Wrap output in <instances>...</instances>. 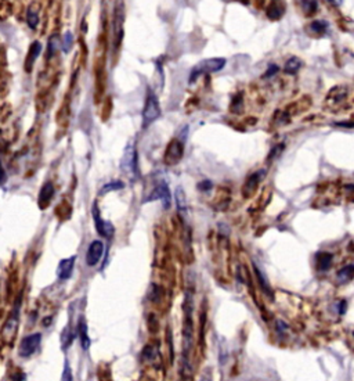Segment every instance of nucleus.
Returning <instances> with one entry per match:
<instances>
[{"label":"nucleus","mask_w":354,"mask_h":381,"mask_svg":"<svg viewBox=\"0 0 354 381\" xmlns=\"http://www.w3.org/2000/svg\"><path fill=\"white\" fill-rule=\"evenodd\" d=\"M121 169L125 172L129 179L136 180L138 178V161L137 150H136V140L129 141L125 148L123 157L121 161Z\"/></svg>","instance_id":"nucleus-1"},{"label":"nucleus","mask_w":354,"mask_h":381,"mask_svg":"<svg viewBox=\"0 0 354 381\" xmlns=\"http://www.w3.org/2000/svg\"><path fill=\"white\" fill-rule=\"evenodd\" d=\"M226 65V60L224 58H209V60H204L199 64H197L191 71L190 75V82H195L199 77H202L205 73H213L223 69Z\"/></svg>","instance_id":"nucleus-2"},{"label":"nucleus","mask_w":354,"mask_h":381,"mask_svg":"<svg viewBox=\"0 0 354 381\" xmlns=\"http://www.w3.org/2000/svg\"><path fill=\"white\" fill-rule=\"evenodd\" d=\"M160 117V106L158 97L152 93L148 92L147 96V101H145V107L143 111V128H147L151 123L154 122L155 119H158Z\"/></svg>","instance_id":"nucleus-3"},{"label":"nucleus","mask_w":354,"mask_h":381,"mask_svg":"<svg viewBox=\"0 0 354 381\" xmlns=\"http://www.w3.org/2000/svg\"><path fill=\"white\" fill-rule=\"evenodd\" d=\"M183 154H184V144L180 139H173L167 144L165 150V157L163 161L167 167H174L182 161Z\"/></svg>","instance_id":"nucleus-4"},{"label":"nucleus","mask_w":354,"mask_h":381,"mask_svg":"<svg viewBox=\"0 0 354 381\" xmlns=\"http://www.w3.org/2000/svg\"><path fill=\"white\" fill-rule=\"evenodd\" d=\"M92 213H93L94 224H96V230L100 236H103L105 239H111L112 235H114V224L111 222H104L101 215H100V209L97 207V202L93 204V209H92Z\"/></svg>","instance_id":"nucleus-5"},{"label":"nucleus","mask_w":354,"mask_h":381,"mask_svg":"<svg viewBox=\"0 0 354 381\" xmlns=\"http://www.w3.org/2000/svg\"><path fill=\"white\" fill-rule=\"evenodd\" d=\"M40 340H42V334L40 333H35V334H31V336H27L20 344V356L22 358H28L33 353L36 352L39 344H40Z\"/></svg>","instance_id":"nucleus-6"},{"label":"nucleus","mask_w":354,"mask_h":381,"mask_svg":"<svg viewBox=\"0 0 354 381\" xmlns=\"http://www.w3.org/2000/svg\"><path fill=\"white\" fill-rule=\"evenodd\" d=\"M152 200H160L162 201V205L165 209H169L170 208V190H169V186L166 182H160L159 185L155 187V190L152 191V194L148 197L147 201H152Z\"/></svg>","instance_id":"nucleus-7"},{"label":"nucleus","mask_w":354,"mask_h":381,"mask_svg":"<svg viewBox=\"0 0 354 381\" xmlns=\"http://www.w3.org/2000/svg\"><path fill=\"white\" fill-rule=\"evenodd\" d=\"M104 254V243L100 240H94L88 246L87 254H86V265L87 266H96Z\"/></svg>","instance_id":"nucleus-8"},{"label":"nucleus","mask_w":354,"mask_h":381,"mask_svg":"<svg viewBox=\"0 0 354 381\" xmlns=\"http://www.w3.org/2000/svg\"><path fill=\"white\" fill-rule=\"evenodd\" d=\"M17 326H18V309L16 308L14 315L6 322V325L3 326V329H2V337H3V340H5L6 342L13 341V338L16 336Z\"/></svg>","instance_id":"nucleus-9"},{"label":"nucleus","mask_w":354,"mask_h":381,"mask_svg":"<svg viewBox=\"0 0 354 381\" xmlns=\"http://www.w3.org/2000/svg\"><path fill=\"white\" fill-rule=\"evenodd\" d=\"M261 175H264V171H263V169H261V171H257L256 174L249 176V179L246 180V183H245V186L242 187V196L245 197V198H250V197L253 196L254 191L257 189V186H259L260 180L263 178Z\"/></svg>","instance_id":"nucleus-10"},{"label":"nucleus","mask_w":354,"mask_h":381,"mask_svg":"<svg viewBox=\"0 0 354 381\" xmlns=\"http://www.w3.org/2000/svg\"><path fill=\"white\" fill-rule=\"evenodd\" d=\"M75 259L76 257H71V258L62 259L57 268V276L60 280H68L72 276V272H73V266H75Z\"/></svg>","instance_id":"nucleus-11"},{"label":"nucleus","mask_w":354,"mask_h":381,"mask_svg":"<svg viewBox=\"0 0 354 381\" xmlns=\"http://www.w3.org/2000/svg\"><path fill=\"white\" fill-rule=\"evenodd\" d=\"M54 196V186L53 183H44L43 187L40 189V193H39V205L42 208L47 207L49 202L51 201V198Z\"/></svg>","instance_id":"nucleus-12"},{"label":"nucleus","mask_w":354,"mask_h":381,"mask_svg":"<svg viewBox=\"0 0 354 381\" xmlns=\"http://www.w3.org/2000/svg\"><path fill=\"white\" fill-rule=\"evenodd\" d=\"M76 331L77 336L80 338V345H82L83 349L86 351V349H88V347H90V338H88L87 334V325H86V322L83 319H80V322H79Z\"/></svg>","instance_id":"nucleus-13"},{"label":"nucleus","mask_w":354,"mask_h":381,"mask_svg":"<svg viewBox=\"0 0 354 381\" xmlns=\"http://www.w3.org/2000/svg\"><path fill=\"white\" fill-rule=\"evenodd\" d=\"M332 259H333V257L329 252H318L317 254V268H318V270L326 272L331 268Z\"/></svg>","instance_id":"nucleus-14"},{"label":"nucleus","mask_w":354,"mask_h":381,"mask_svg":"<svg viewBox=\"0 0 354 381\" xmlns=\"http://www.w3.org/2000/svg\"><path fill=\"white\" fill-rule=\"evenodd\" d=\"M40 51H42V45H40V42H33V45L31 46V50H29V60L27 61L28 71H31V67H32V64L35 62V60L39 57Z\"/></svg>","instance_id":"nucleus-15"},{"label":"nucleus","mask_w":354,"mask_h":381,"mask_svg":"<svg viewBox=\"0 0 354 381\" xmlns=\"http://www.w3.org/2000/svg\"><path fill=\"white\" fill-rule=\"evenodd\" d=\"M302 67V61L299 60L298 57H292L289 58L287 62H285V72L289 73V75H295V73L299 72V69Z\"/></svg>","instance_id":"nucleus-16"},{"label":"nucleus","mask_w":354,"mask_h":381,"mask_svg":"<svg viewBox=\"0 0 354 381\" xmlns=\"http://www.w3.org/2000/svg\"><path fill=\"white\" fill-rule=\"evenodd\" d=\"M354 276V265H347L344 266L343 269H340L337 272V279L342 281V283H347L353 279Z\"/></svg>","instance_id":"nucleus-17"},{"label":"nucleus","mask_w":354,"mask_h":381,"mask_svg":"<svg viewBox=\"0 0 354 381\" xmlns=\"http://www.w3.org/2000/svg\"><path fill=\"white\" fill-rule=\"evenodd\" d=\"M176 205L180 211H186L188 208L187 196H186V193H184L182 187L176 189Z\"/></svg>","instance_id":"nucleus-18"},{"label":"nucleus","mask_w":354,"mask_h":381,"mask_svg":"<svg viewBox=\"0 0 354 381\" xmlns=\"http://www.w3.org/2000/svg\"><path fill=\"white\" fill-rule=\"evenodd\" d=\"M253 270H254V275H256V279L259 280L260 287L263 288V291L267 292V294H269L270 297H273V291H271L270 284H269V281L266 280L264 275H263V273H261V272L257 269V266H254V265H253Z\"/></svg>","instance_id":"nucleus-19"},{"label":"nucleus","mask_w":354,"mask_h":381,"mask_svg":"<svg viewBox=\"0 0 354 381\" xmlns=\"http://www.w3.org/2000/svg\"><path fill=\"white\" fill-rule=\"evenodd\" d=\"M27 23H28V25H29V27H31V28H32V29H35V28H36V27H38L39 16H38V13L35 12L32 7H31V9H28Z\"/></svg>","instance_id":"nucleus-20"},{"label":"nucleus","mask_w":354,"mask_h":381,"mask_svg":"<svg viewBox=\"0 0 354 381\" xmlns=\"http://www.w3.org/2000/svg\"><path fill=\"white\" fill-rule=\"evenodd\" d=\"M61 341H62V349H65L71 345V342L73 341V334H72L71 327L66 326L65 330L62 333V337H61Z\"/></svg>","instance_id":"nucleus-21"},{"label":"nucleus","mask_w":354,"mask_h":381,"mask_svg":"<svg viewBox=\"0 0 354 381\" xmlns=\"http://www.w3.org/2000/svg\"><path fill=\"white\" fill-rule=\"evenodd\" d=\"M123 182H119V180H116V182H112V183H107V185L103 186V189L100 190V194H105V193H108V191H115V190H121L123 189Z\"/></svg>","instance_id":"nucleus-22"},{"label":"nucleus","mask_w":354,"mask_h":381,"mask_svg":"<svg viewBox=\"0 0 354 381\" xmlns=\"http://www.w3.org/2000/svg\"><path fill=\"white\" fill-rule=\"evenodd\" d=\"M282 13H284V9H282V7H278V2H274V3L269 7V10H267L269 17L273 18V20L281 17Z\"/></svg>","instance_id":"nucleus-23"},{"label":"nucleus","mask_w":354,"mask_h":381,"mask_svg":"<svg viewBox=\"0 0 354 381\" xmlns=\"http://www.w3.org/2000/svg\"><path fill=\"white\" fill-rule=\"evenodd\" d=\"M326 28H328V24L325 21H314V23H311V25H310V29L317 35L324 34Z\"/></svg>","instance_id":"nucleus-24"},{"label":"nucleus","mask_w":354,"mask_h":381,"mask_svg":"<svg viewBox=\"0 0 354 381\" xmlns=\"http://www.w3.org/2000/svg\"><path fill=\"white\" fill-rule=\"evenodd\" d=\"M302 5V9L306 14H311L317 10V2L315 0H302L300 2Z\"/></svg>","instance_id":"nucleus-25"},{"label":"nucleus","mask_w":354,"mask_h":381,"mask_svg":"<svg viewBox=\"0 0 354 381\" xmlns=\"http://www.w3.org/2000/svg\"><path fill=\"white\" fill-rule=\"evenodd\" d=\"M72 43H73V36H72L71 32H66V34L64 35L62 43H61V46H62V51H64V53H68V51L71 50Z\"/></svg>","instance_id":"nucleus-26"},{"label":"nucleus","mask_w":354,"mask_h":381,"mask_svg":"<svg viewBox=\"0 0 354 381\" xmlns=\"http://www.w3.org/2000/svg\"><path fill=\"white\" fill-rule=\"evenodd\" d=\"M58 46H60V39H58V36L57 35H54V36H51L49 40V57H51L53 54H54L55 51H57V49H58Z\"/></svg>","instance_id":"nucleus-27"},{"label":"nucleus","mask_w":354,"mask_h":381,"mask_svg":"<svg viewBox=\"0 0 354 381\" xmlns=\"http://www.w3.org/2000/svg\"><path fill=\"white\" fill-rule=\"evenodd\" d=\"M277 72H278V65H276V64H271L270 67H269V69H267V72L263 75V78H271V77Z\"/></svg>","instance_id":"nucleus-28"},{"label":"nucleus","mask_w":354,"mask_h":381,"mask_svg":"<svg viewBox=\"0 0 354 381\" xmlns=\"http://www.w3.org/2000/svg\"><path fill=\"white\" fill-rule=\"evenodd\" d=\"M198 189L202 191L210 190V189H212V182H210V180H204V182H201V183H198Z\"/></svg>","instance_id":"nucleus-29"},{"label":"nucleus","mask_w":354,"mask_h":381,"mask_svg":"<svg viewBox=\"0 0 354 381\" xmlns=\"http://www.w3.org/2000/svg\"><path fill=\"white\" fill-rule=\"evenodd\" d=\"M62 380H72V374H71V370H69V364L68 362H65V370H64V375H62Z\"/></svg>","instance_id":"nucleus-30"},{"label":"nucleus","mask_w":354,"mask_h":381,"mask_svg":"<svg viewBox=\"0 0 354 381\" xmlns=\"http://www.w3.org/2000/svg\"><path fill=\"white\" fill-rule=\"evenodd\" d=\"M332 5H335V6H340L342 5V0H329Z\"/></svg>","instance_id":"nucleus-31"}]
</instances>
